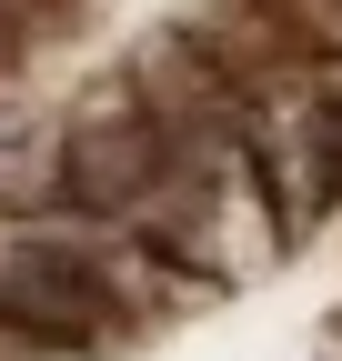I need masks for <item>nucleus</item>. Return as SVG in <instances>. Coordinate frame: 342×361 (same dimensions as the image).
Listing matches in <instances>:
<instances>
[{
  "instance_id": "1",
  "label": "nucleus",
  "mask_w": 342,
  "mask_h": 361,
  "mask_svg": "<svg viewBox=\"0 0 342 361\" xmlns=\"http://www.w3.org/2000/svg\"><path fill=\"white\" fill-rule=\"evenodd\" d=\"M171 171V141H161V121L131 101V80H91L81 101L61 111V201L71 221H121L151 180Z\"/></svg>"
}]
</instances>
